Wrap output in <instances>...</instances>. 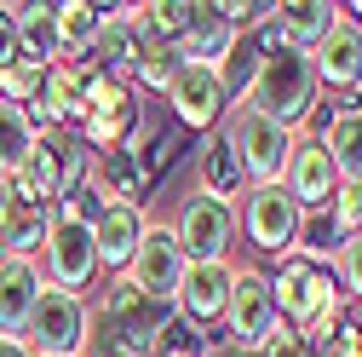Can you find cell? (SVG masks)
Returning a JSON list of instances; mask_svg holds the SVG:
<instances>
[{"label": "cell", "instance_id": "6da1fadb", "mask_svg": "<svg viewBox=\"0 0 362 357\" xmlns=\"http://www.w3.org/2000/svg\"><path fill=\"white\" fill-rule=\"evenodd\" d=\"M253 35H259V75H253L247 104H253V110H264L270 121H282V127L305 132V121H310L316 98H322V86H316V75H310V58H305V52H293L288 40H282L276 18L259 23Z\"/></svg>", "mask_w": 362, "mask_h": 357}, {"label": "cell", "instance_id": "7a4b0ae2", "mask_svg": "<svg viewBox=\"0 0 362 357\" xmlns=\"http://www.w3.org/2000/svg\"><path fill=\"white\" fill-rule=\"evenodd\" d=\"M86 178H93V150H86L75 132H58V127H40L35 150L23 156V167L12 173V185L23 196H35L40 208H64Z\"/></svg>", "mask_w": 362, "mask_h": 357}, {"label": "cell", "instance_id": "3957f363", "mask_svg": "<svg viewBox=\"0 0 362 357\" xmlns=\"http://www.w3.org/2000/svg\"><path fill=\"white\" fill-rule=\"evenodd\" d=\"M167 317H173V305L139 294L127 277H110L104 294H98V305H93V334L110 340V346H121L127 357H156V340H161Z\"/></svg>", "mask_w": 362, "mask_h": 357}, {"label": "cell", "instance_id": "277c9868", "mask_svg": "<svg viewBox=\"0 0 362 357\" xmlns=\"http://www.w3.org/2000/svg\"><path fill=\"white\" fill-rule=\"evenodd\" d=\"M218 139L230 144L247 185H282V167H288V150H293V127L270 121L253 104H230L224 121H218Z\"/></svg>", "mask_w": 362, "mask_h": 357}, {"label": "cell", "instance_id": "5b68a950", "mask_svg": "<svg viewBox=\"0 0 362 357\" xmlns=\"http://www.w3.org/2000/svg\"><path fill=\"white\" fill-rule=\"evenodd\" d=\"M144 132V104L127 81H110V75H93L86 81V115H81V132L75 139L86 150H132V139Z\"/></svg>", "mask_w": 362, "mask_h": 357}, {"label": "cell", "instance_id": "8992f818", "mask_svg": "<svg viewBox=\"0 0 362 357\" xmlns=\"http://www.w3.org/2000/svg\"><path fill=\"white\" fill-rule=\"evenodd\" d=\"M35 265H40V277H47V288H64V294H81V300H86V288L104 277V271H98L93 225L69 219L64 208H52V225H47V242H40Z\"/></svg>", "mask_w": 362, "mask_h": 357}, {"label": "cell", "instance_id": "52a82bcc", "mask_svg": "<svg viewBox=\"0 0 362 357\" xmlns=\"http://www.w3.org/2000/svg\"><path fill=\"white\" fill-rule=\"evenodd\" d=\"M282 329L276 317V294H270V277L253 271V265H242V271H230V300H224V346L242 351V357H259L264 340Z\"/></svg>", "mask_w": 362, "mask_h": 357}, {"label": "cell", "instance_id": "ba28073f", "mask_svg": "<svg viewBox=\"0 0 362 357\" xmlns=\"http://www.w3.org/2000/svg\"><path fill=\"white\" fill-rule=\"evenodd\" d=\"M86 340H93V300L64 294V288H47L23 323V346L35 357H81Z\"/></svg>", "mask_w": 362, "mask_h": 357}, {"label": "cell", "instance_id": "9c48e42d", "mask_svg": "<svg viewBox=\"0 0 362 357\" xmlns=\"http://www.w3.org/2000/svg\"><path fill=\"white\" fill-rule=\"evenodd\" d=\"M173 237L185 248V265H230V248H236V208L230 202H213L202 191L185 196L173 219Z\"/></svg>", "mask_w": 362, "mask_h": 357}, {"label": "cell", "instance_id": "30bf717a", "mask_svg": "<svg viewBox=\"0 0 362 357\" xmlns=\"http://www.w3.org/2000/svg\"><path fill=\"white\" fill-rule=\"evenodd\" d=\"M299 202L282 191V185H247L242 191V208H236V225L247 231V242L270 259L293 254V237H299Z\"/></svg>", "mask_w": 362, "mask_h": 357}, {"label": "cell", "instance_id": "8fae6325", "mask_svg": "<svg viewBox=\"0 0 362 357\" xmlns=\"http://www.w3.org/2000/svg\"><path fill=\"white\" fill-rule=\"evenodd\" d=\"M270 294H276V317L288 329H305L316 311L339 294V283H334V271H322V265H310L299 254H282L276 271H270Z\"/></svg>", "mask_w": 362, "mask_h": 357}, {"label": "cell", "instance_id": "7c38bea8", "mask_svg": "<svg viewBox=\"0 0 362 357\" xmlns=\"http://www.w3.org/2000/svg\"><path fill=\"white\" fill-rule=\"evenodd\" d=\"M167 110H173V127H185V132H218L224 110H230V98H224V86L207 64H178L173 81H167Z\"/></svg>", "mask_w": 362, "mask_h": 357}, {"label": "cell", "instance_id": "4fadbf2b", "mask_svg": "<svg viewBox=\"0 0 362 357\" xmlns=\"http://www.w3.org/2000/svg\"><path fill=\"white\" fill-rule=\"evenodd\" d=\"M305 58H310V75H316V86H322V93H339L345 104L362 93V29L345 18V6H339L334 29L316 40Z\"/></svg>", "mask_w": 362, "mask_h": 357}, {"label": "cell", "instance_id": "5bb4252c", "mask_svg": "<svg viewBox=\"0 0 362 357\" xmlns=\"http://www.w3.org/2000/svg\"><path fill=\"white\" fill-rule=\"evenodd\" d=\"M139 294H150V300H161V305H173V288H178V277H185V248H178V237H173V225H161V219H150V231H144V242H139V254L127 259V271H121Z\"/></svg>", "mask_w": 362, "mask_h": 357}, {"label": "cell", "instance_id": "9a60e30c", "mask_svg": "<svg viewBox=\"0 0 362 357\" xmlns=\"http://www.w3.org/2000/svg\"><path fill=\"white\" fill-rule=\"evenodd\" d=\"M282 191L299 202V213L328 208V196L339 191L334 156L322 150V139H316V132H293V150H288V167H282Z\"/></svg>", "mask_w": 362, "mask_h": 357}, {"label": "cell", "instance_id": "2e32d148", "mask_svg": "<svg viewBox=\"0 0 362 357\" xmlns=\"http://www.w3.org/2000/svg\"><path fill=\"white\" fill-rule=\"evenodd\" d=\"M98 69L75 58V64H52L47 81H40V98H35V127H58V132H81V115H86V81Z\"/></svg>", "mask_w": 362, "mask_h": 357}, {"label": "cell", "instance_id": "e0dca14e", "mask_svg": "<svg viewBox=\"0 0 362 357\" xmlns=\"http://www.w3.org/2000/svg\"><path fill=\"white\" fill-rule=\"evenodd\" d=\"M230 271L236 265H185V277L173 288V317H185L190 329H218L224 300H230Z\"/></svg>", "mask_w": 362, "mask_h": 357}, {"label": "cell", "instance_id": "ac0fdd59", "mask_svg": "<svg viewBox=\"0 0 362 357\" xmlns=\"http://www.w3.org/2000/svg\"><path fill=\"white\" fill-rule=\"evenodd\" d=\"M47 225H52V208H40L12 178H0V254L6 259H35L40 242H47Z\"/></svg>", "mask_w": 362, "mask_h": 357}, {"label": "cell", "instance_id": "d6986e66", "mask_svg": "<svg viewBox=\"0 0 362 357\" xmlns=\"http://www.w3.org/2000/svg\"><path fill=\"white\" fill-rule=\"evenodd\" d=\"M144 231H150V213H144V208H104V219L93 225L98 271H104V277H121V271H127V259L139 254Z\"/></svg>", "mask_w": 362, "mask_h": 357}, {"label": "cell", "instance_id": "ffe728a7", "mask_svg": "<svg viewBox=\"0 0 362 357\" xmlns=\"http://www.w3.org/2000/svg\"><path fill=\"white\" fill-rule=\"evenodd\" d=\"M40 294H47V277L35 259H0V334L23 340V323L40 305Z\"/></svg>", "mask_w": 362, "mask_h": 357}, {"label": "cell", "instance_id": "44dd1931", "mask_svg": "<svg viewBox=\"0 0 362 357\" xmlns=\"http://www.w3.org/2000/svg\"><path fill=\"white\" fill-rule=\"evenodd\" d=\"M316 139H322V150L334 156L339 185H362V110L356 104H334Z\"/></svg>", "mask_w": 362, "mask_h": 357}, {"label": "cell", "instance_id": "7402d4cb", "mask_svg": "<svg viewBox=\"0 0 362 357\" xmlns=\"http://www.w3.org/2000/svg\"><path fill=\"white\" fill-rule=\"evenodd\" d=\"M18 18V58L35 69H52L69 64L64 58V40H58V6H12Z\"/></svg>", "mask_w": 362, "mask_h": 357}, {"label": "cell", "instance_id": "603a6c76", "mask_svg": "<svg viewBox=\"0 0 362 357\" xmlns=\"http://www.w3.org/2000/svg\"><path fill=\"white\" fill-rule=\"evenodd\" d=\"M196 173H202V196H213V202H242V191H247V178H242V167H236V156H230V144L218 139V132H207L202 139V150H196Z\"/></svg>", "mask_w": 362, "mask_h": 357}, {"label": "cell", "instance_id": "cb8c5ba5", "mask_svg": "<svg viewBox=\"0 0 362 357\" xmlns=\"http://www.w3.org/2000/svg\"><path fill=\"white\" fill-rule=\"evenodd\" d=\"M334 18H339L334 0H288V6H276V29H282V40L293 52H310L334 29Z\"/></svg>", "mask_w": 362, "mask_h": 357}, {"label": "cell", "instance_id": "d4e9b609", "mask_svg": "<svg viewBox=\"0 0 362 357\" xmlns=\"http://www.w3.org/2000/svg\"><path fill=\"white\" fill-rule=\"evenodd\" d=\"M178 156H185V127H173V121H156V127H144L132 139V162H139L144 185H161Z\"/></svg>", "mask_w": 362, "mask_h": 357}, {"label": "cell", "instance_id": "484cf974", "mask_svg": "<svg viewBox=\"0 0 362 357\" xmlns=\"http://www.w3.org/2000/svg\"><path fill=\"white\" fill-rule=\"evenodd\" d=\"M115 18V6H93V0H64L58 6V40H64V58H86L93 40L104 35V23Z\"/></svg>", "mask_w": 362, "mask_h": 357}, {"label": "cell", "instance_id": "4316f807", "mask_svg": "<svg viewBox=\"0 0 362 357\" xmlns=\"http://www.w3.org/2000/svg\"><path fill=\"white\" fill-rule=\"evenodd\" d=\"M35 139H40L35 115H29L23 104H6V98H0V178H12V173L23 167V156L35 150Z\"/></svg>", "mask_w": 362, "mask_h": 357}, {"label": "cell", "instance_id": "83f0119b", "mask_svg": "<svg viewBox=\"0 0 362 357\" xmlns=\"http://www.w3.org/2000/svg\"><path fill=\"white\" fill-rule=\"evenodd\" d=\"M339 231H334V219L322 213V208H316V213H305L299 219V237H293V254L299 259H310V265H322V271H328V265L339 259Z\"/></svg>", "mask_w": 362, "mask_h": 357}, {"label": "cell", "instance_id": "f1b7e54d", "mask_svg": "<svg viewBox=\"0 0 362 357\" xmlns=\"http://www.w3.org/2000/svg\"><path fill=\"white\" fill-rule=\"evenodd\" d=\"M173 69H178V52L173 47H144L139 40V64H132V93H167V81H173Z\"/></svg>", "mask_w": 362, "mask_h": 357}, {"label": "cell", "instance_id": "f546056e", "mask_svg": "<svg viewBox=\"0 0 362 357\" xmlns=\"http://www.w3.org/2000/svg\"><path fill=\"white\" fill-rule=\"evenodd\" d=\"M213 351H218L213 334L190 329L185 317H167V329H161V340H156V357H213Z\"/></svg>", "mask_w": 362, "mask_h": 357}, {"label": "cell", "instance_id": "4dcf8cb0", "mask_svg": "<svg viewBox=\"0 0 362 357\" xmlns=\"http://www.w3.org/2000/svg\"><path fill=\"white\" fill-rule=\"evenodd\" d=\"M40 81H47V69H35V64H6L0 69V98L6 104H23V110H35V98H40Z\"/></svg>", "mask_w": 362, "mask_h": 357}, {"label": "cell", "instance_id": "1f68e13d", "mask_svg": "<svg viewBox=\"0 0 362 357\" xmlns=\"http://www.w3.org/2000/svg\"><path fill=\"white\" fill-rule=\"evenodd\" d=\"M322 213L334 219V231H339V237H356V231H362V185H339V191L328 196Z\"/></svg>", "mask_w": 362, "mask_h": 357}, {"label": "cell", "instance_id": "d6a6232c", "mask_svg": "<svg viewBox=\"0 0 362 357\" xmlns=\"http://www.w3.org/2000/svg\"><path fill=\"white\" fill-rule=\"evenodd\" d=\"M334 283L345 300H362V231L339 242V259H334Z\"/></svg>", "mask_w": 362, "mask_h": 357}, {"label": "cell", "instance_id": "836d02e7", "mask_svg": "<svg viewBox=\"0 0 362 357\" xmlns=\"http://www.w3.org/2000/svg\"><path fill=\"white\" fill-rule=\"evenodd\" d=\"M345 317H351V300H345V294H334V300H328L322 311H316V317H310V323H305L299 334H305V340H310L316 351H322V346H328V340L339 334V323H345Z\"/></svg>", "mask_w": 362, "mask_h": 357}, {"label": "cell", "instance_id": "e575fe53", "mask_svg": "<svg viewBox=\"0 0 362 357\" xmlns=\"http://www.w3.org/2000/svg\"><path fill=\"white\" fill-rule=\"evenodd\" d=\"M259 357H322V351H316V346H310L299 329H288V323H282L276 334L264 340V351H259Z\"/></svg>", "mask_w": 362, "mask_h": 357}, {"label": "cell", "instance_id": "d590c367", "mask_svg": "<svg viewBox=\"0 0 362 357\" xmlns=\"http://www.w3.org/2000/svg\"><path fill=\"white\" fill-rule=\"evenodd\" d=\"M322 357H362V323H351V317H345V323H339V334L322 346Z\"/></svg>", "mask_w": 362, "mask_h": 357}, {"label": "cell", "instance_id": "8d00e7d4", "mask_svg": "<svg viewBox=\"0 0 362 357\" xmlns=\"http://www.w3.org/2000/svg\"><path fill=\"white\" fill-rule=\"evenodd\" d=\"M6 64H18V18L12 6H0V69Z\"/></svg>", "mask_w": 362, "mask_h": 357}, {"label": "cell", "instance_id": "74e56055", "mask_svg": "<svg viewBox=\"0 0 362 357\" xmlns=\"http://www.w3.org/2000/svg\"><path fill=\"white\" fill-rule=\"evenodd\" d=\"M81 357H127V351H121V346H110V340H98V334H93V340H86V351H81Z\"/></svg>", "mask_w": 362, "mask_h": 357}, {"label": "cell", "instance_id": "f35d334b", "mask_svg": "<svg viewBox=\"0 0 362 357\" xmlns=\"http://www.w3.org/2000/svg\"><path fill=\"white\" fill-rule=\"evenodd\" d=\"M0 357H35L23 340H12V334H0Z\"/></svg>", "mask_w": 362, "mask_h": 357}, {"label": "cell", "instance_id": "ab89813d", "mask_svg": "<svg viewBox=\"0 0 362 357\" xmlns=\"http://www.w3.org/2000/svg\"><path fill=\"white\" fill-rule=\"evenodd\" d=\"M345 18H351V23L362 29V0H356V6H345Z\"/></svg>", "mask_w": 362, "mask_h": 357}, {"label": "cell", "instance_id": "60d3db41", "mask_svg": "<svg viewBox=\"0 0 362 357\" xmlns=\"http://www.w3.org/2000/svg\"><path fill=\"white\" fill-rule=\"evenodd\" d=\"M0 259H6V254H0Z\"/></svg>", "mask_w": 362, "mask_h": 357}]
</instances>
